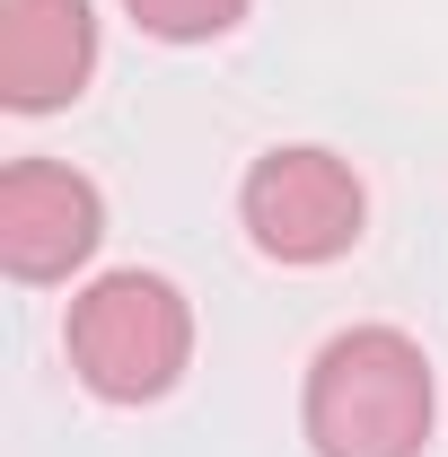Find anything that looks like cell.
Segmentation results:
<instances>
[{"mask_svg": "<svg viewBox=\"0 0 448 457\" xmlns=\"http://www.w3.org/2000/svg\"><path fill=\"white\" fill-rule=\"evenodd\" d=\"M431 413H440V387L404 326H352L308 361L299 422L317 457H422Z\"/></svg>", "mask_w": 448, "mask_h": 457, "instance_id": "obj_1", "label": "cell"}, {"mask_svg": "<svg viewBox=\"0 0 448 457\" xmlns=\"http://www.w3.org/2000/svg\"><path fill=\"white\" fill-rule=\"evenodd\" d=\"M194 361V308L168 273H106L71 299V370L106 404H159Z\"/></svg>", "mask_w": 448, "mask_h": 457, "instance_id": "obj_2", "label": "cell"}, {"mask_svg": "<svg viewBox=\"0 0 448 457\" xmlns=\"http://www.w3.org/2000/svg\"><path fill=\"white\" fill-rule=\"evenodd\" d=\"M237 220L255 237V255H273V264H335V255L361 246L369 194H361L352 159L317 150V141H290V150H264L246 168Z\"/></svg>", "mask_w": 448, "mask_h": 457, "instance_id": "obj_3", "label": "cell"}, {"mask_svg": "<svg viewBox=\"0 0 448 457\" xmlns=\"http://www.w3.org/2000/svg\"><path fill=\"white\" fill-rule=\"evenodd\" d=\"M106 237V203L97 185L62 159H18L0 176V264L18 282H62L97 255Z\"/></svg>", "mask_w": 448, "mask_h": 457, "instance_id": "obj_4", "label": "cell"}, {"mask_svg": "<svg viewBox=\"0 0 448 457\" xmlns=\"http://www.w3.org/2000/svg\"><path fill=\"white\" fill-rule=\"evenodd\" d=\"M97 71V18L88 0H0V106L54 114Z\"/></svg>", "mask_w": 448, "mask_h": 457, "instance_id": "obj_5", "label": "cell"}, {"mask_svg": "<svg viewBox=\"0 0 448 457\" xmlns=\"http://www.w3.org/2000/svg\"><path fill=\"white\" fill-rule=\"evenodd\" d=\"M123 9H132V27L159 36V45H212V36H228L255 0H123Z\"/></svg>", "mask_w": 448, "mask_h": 457, "instance_id": "obj_6", "label": "cell"}]
</instances>
